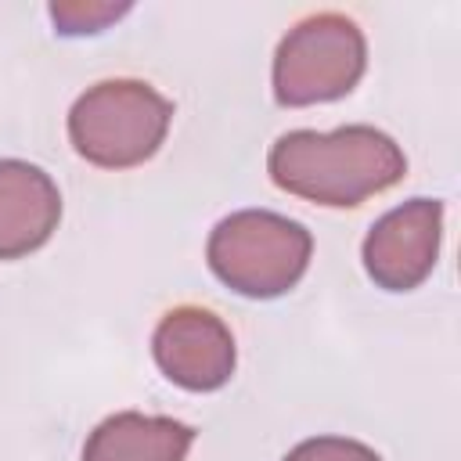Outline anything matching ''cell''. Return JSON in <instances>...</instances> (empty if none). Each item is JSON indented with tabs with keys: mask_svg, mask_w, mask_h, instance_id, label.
I'll list each match as a JSON object with an SVG mask.
<instances>
[{
	"mask_svg": "<svg viewBox=\"0 0 461 461\" xmlns=\"http://www.w3.org/2000/svg\"><path fill=\"white\" fill-rule=\"evenodd\" d=\"M267 173L295 198L328 209H353L400 184L407 158L400 144L375 126H339L328 133L292 130L270 148Z\"/></svg>",
	"mask_w": 461,
	"mask_h": 461,
	"instance_id": "obj_1",
	"label": "cell"
},
{
	"mask_svg": "<svg viewBox=\"0 0 461 461\" xmlns=\"http://www.w3.org/2000/svg\"><path fill=\"white\" fill-rule=\"evenodd\" d=\"M173 122V101L140 79H104L83 90L68 112V140L101 169L148 162Z\"/></svg>",
	"mask_w": 461,
	"mask_h": 461,
	"instance_id": "obj_2",
	"label": "cell"
},
{
	"mask_svg": "<svg viewBox=\"0 0 461 461\" xmlns=\"http://www.w3.org/2000/svg\"><path fill=\"white\" fill-rule=\"evenodd\" d=\"M310 230L270 209L223 216L205 245L212 274L245 299H274L295 288L310 267Z\"/></svg>",
	"mask_w": 461,
	"mask_h": 461,
	"instance_id": "obj_3",
	"label": "cell"
},
{
	"mask_svg": "<svg viewBox=\"0 0 461 461\" xmlns=\"http://www.w3.org/2000/svg\"><path fill=\"white\" fill-rule=\"evenodd\" d=\"M367 68V43L353 18L321 11L295 22L274 54V97L306 108L346 97Z\"/></svg>",
	"mask_w": 461,
	"mask_h": 461,
	"instance_id": "obj_4",
	"label": "cell"
},
{
	"mask_svg": "<svg viewBox=\"0 0 461 461\" xmlns=\"http://www.w3.org/2000/svg\"><path fill=\"white\" fill-rule=\"evenodd\" d=\"M443 205L436 198H411L389 209L364 238V270L385 292L418 288L439 256Z\"/></svg>",
	"mask_w": 461,
	"mask_h": 461,
	"instance_id": "obj_5",
	"label": "cell"
},
{
	"mask_svg": "<svg viewBox=\"0 0 461 461\" xmlns=\"http://www.w3.org/2000/svg\"><path fill=\"white\" fill-rule=\"evenodd\" d=\"M151 353L158 371L187 393H212L227 385L238 360L230 328L202 306L169 310L151 335Z\"/></svg>",
	"mask_w": 461,
	"mask_h": 461,
	"instance_id": "obj_6",
	"label": "cell"
},
{
	"mask_svg": "<svg viewBox=\"0 0 461 461\" xmlns=\"http://www.w3.org/2000/svg\"><path fill=\"white\" fill-rule=\"evenodd\" d=\"M58 220V184L32 162L0 158V259H22L47 245Z\"/></svg>",
	"mask_w": 461,
	"mask_h": 461,
	"instance_id": "obj_7",
	"label": "cell"
},
{
	"mask_svg": "<svg viewBox=\"0 0 461 461\" xmlns=\"http://www.w3.org/2000/svg\"><path fill=\"white\" fill-rule=\"evenodd\" d=\"M194 443V429L140 411H119L104 418L83 447V461H184Z\"/></svg>",
	"mask_w": 461,
	"mask_h": 461,
	"instance_id": "obj_8",
	"label": "cell"
},
{
	"mask_svg": "<svg viewBox=\"0 0 461 461\" xmlns=\"http://www.w3.org/2000/svg\"><path fill=\"white\" fill-rule=\"evenodd\" d=\"M130 11V4H104V0H58L50 4V22L65 36H86L101 32L104 25L119 22Z\"/></svg>",
	"mask_w": 461,
	"mask_h": 461,
	"instance_id": "obj_9",
	"label": "cell"
},
{
	"mask_svg": "<svg viewBox=\"0 0 461 461\" xmlns=\"http://www.w3.org/2000/svg\"><path fill=\"white\" fill-rule=\"evenodd\" d=\"M285 461H382L367 443L346 436H313L285 454Z\"/></svg>",
	"mask_w": 461,
	"mask_h": 461,
	"instance_id": "obj_10",
	"label": "cell"
}]
</instances>
